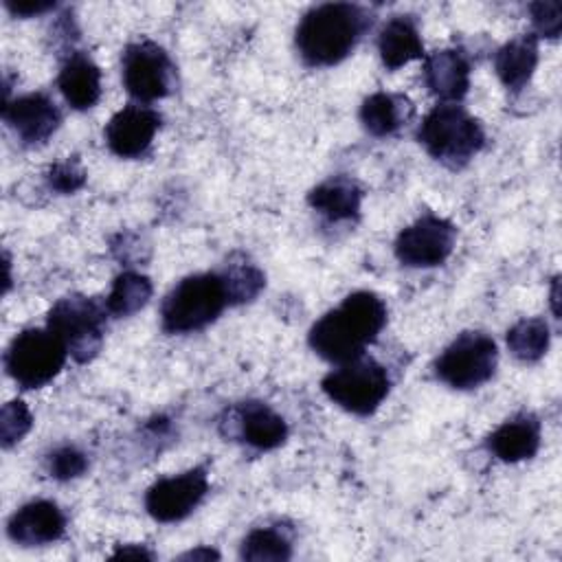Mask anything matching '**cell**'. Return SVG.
<instances>
[{
    "mask_svg": "<svg viewBox=\"0 0 562 562\" xmlns=\"http://www.w3.org/2000/svg\"><path fill=\"white\" fill-rule=\"evenodd\" d=\"M224 426H228L226 435L241 439L257 450H274L288 439L285 419L257 400H248L231 408L222 422V428Z\"/></svg>",
    "mask_w": 562,
    "mask_h": 562,
    "instance_id": "4fadbf2b",
    "label": "cell"
},
{
    "mask_svg": "<svg viewBox=\"0 0 562 562\" xmlns=\"http://www.w3.org/2000/svg\"><path fill=\"white\" fill-rule=\"evenodd\" d=\"M105 305L83 294L59 299L48 312V329L55 331L75 362H90L103 345Z\"/></svg>",
    "mask_w": 562,
    "mask_h": 562,
    "instance_id": "8992f818",
    "label": "cell"
},
{
    "mask_svg": "<svg viewBox=\"0 0 562 562\" xmlns=\"http://www.w3.org/2000/svg\"><path fill=\"white\" fill-rule=\"evenodd\" d=\"M2 119L24 145L46 143L61 123V112L44 92H29L4 101Z\"/></svg>",
    "mask_w": 562,
    "mask_h": 562,
    "instance_id": "7c38bea8",
    "label": "cell"
},
{
    "mask_svg": "<svg viewBox=\"0 0 562 562\" xmlns=\"http://www.w3.org/2000/svg\"><path fill=\"white\" fill-rule=\"evenodd\" d=\"M66 358L68 349L55 331L29 327L7 347L4 369L22 389H40L59 375Z\"/></svg>",
    "mask_w": 562,
    "mask_h": 562,
    "instance_id": "52a82bcc",
    "label": "cell"
},
{
    "mask_svg": "<svg viewBox=\"0 0 562 562\" xmlns=\"http://www.w3.org/2000/svg\"><path fill=\"white\" fill-rule=\"evenodd\" d=\"M492 454L505 463L531 459L540 448V422L533 415H516L503 422L487 439Z\"/></svg>",
    "mask_w": 562,
    "mask_h": 562,
    "instance_id": "ac0fdd59",
    "label": "cell"
},
{
    "mask_svg": "<svg viewBox=\"0 0 562 562\" xmlns=\"http://www.w3.org/2000/svg\"><path fill=\"white\" fill-rule=\"evenodd\" d=\"M59 92L75 110L92 108L101 97V70L83 53H70L57 77Z\"/></svg>",
    "mask_w": 562,
    "mask_h": 562,
    "instance_id": "ffe728a7",
    "label": "cell"
},
{
    "mask_svg": "<svg viewBox=\"0 0 562 562\" xmlns=\"http://www.w3.org/2000/svg\"><path fill=\"white\" fill-rule=\"evenodd\" d=\"M86 169L81 167V162L77 158H66V160H59L55 165L48 167L46 171V180H48V187L57 193H75L79 191L83 184H86Z\"/></svg>",
    "mask_w": 562,
    "mask_h": 562,
    "instance_id": "f1b7e54d",
    "label": "cell"
},
{
    "mask_svg": "<svg viewBox=\"0 0 562 562\" xmlns=\"http://www.w3.org/2000/svg\"><path fill=\"white\" fill-rule=\"evenodd\" d=\"M323 393L342 411L367 417L380 408L391 389L386 369L373 358H356L338 364L321 382Z\"/></svg>",
    "mask_w": 562,
    "mask_h": 562,
    "instance_id": "5b68a950",
    "label": "cell"
},
{
    "mask_svg": "<svg viewBox=\"0 0 562 562\" xmlns=\"http://www.w3.org/2000/svg\"><path fill=\"white\" fill-rule=\"evenodd\" d=\"M362 189L349 176H331L307 193V204L327 222H351L360 213Z\"/></svg>",
    "mask_w": 562,
    "mask_h": 562,
    "instance_id": "e0dca14e",
    "label": "cell"
},
{
    "mask_svg": "<svg viewBox=\"0 0 562 562\" xmlns=\"http://www.w3.org/2000/svg\"><path fill=\"white\" fill-rule=\"evenodd\" d=\"M551 342V331L544 318H520L507 331V347L520 362H538Z\"/></svg>",
    "mask_w": 562,
    "mask_h": 562,
    "instance_id": "cb8c5ba5",
    "label": "cell"
},
{
    "mask_svg": "<svg viewBox=\"0 0 562 562\" xmlns=\"http://www.w3.org/2000/svg\"><path fill=\"white\" fill-rule=\"evenodd\" d=\"M209 476L204 468L158 479L145 494V509L158 522H178L187 518L206 496Z\"/></svg>",
    "mask_w": 562,
    "mask_h": 562,
    "instance_id": "8fae6325",
    "label": "cell"
},
{
    "mask_svg": "<svg viewBox=\"0 0 562 562\" xmlns=\"http://www.w3.org/2000/svg\"><path fill=\"white\" fill-rule=\"evenodd\" d=\"M496 364V342L483 331H463L435 360V375L452 389L470 391L485 384Z\"/></svg>",
    "mask_w": 562,
    "mask_h": 562,
    "instance_id": "ba28073f",
    "label": "cell"
},
{
    "mask_svg": "<svg viewBox=\"0 0 562 562\" xmlns=\"http://www.w3.org/2000/svg\"><path fill=\"white\" fill-rule=\"evenodd\" d=\"M66 531V516L53 501H31L7 522V533L15 544L42 547L57 542Z\"/></svg>",
    "mask_w": 562,
    "mask_h": 562,
    "instance_id": "9a60e30c",
    "label": "cell"
},
{
    "mask_svg": "<svg viewBox=\"0 0 562 562\" xmlns=\"http://www.w3.org/2000/svg\"><path fill=\"white\" fill-rule=\"evenodd\" d=\"M551 303H553V314H555V318H558V277L553 279V285H551Z\"/></svg>",
    "mask_w": 562,
    "mask_h": 562,
    "instance_id": "836d02e7",
    "label": "cell"
},
{
    "mask_svg": "<svg viewBox=\"0 0 562 562\" xmlns=\"http://www.w3.org/2000/svg\"><path fill=\"white\" fill-rule=\"evenodd\" d=\"M538 66V37L533 33H520L505 42L494 55V70L501 83L520 92Z\"/></svg>",
    "mask_w": 562,
    "mask_h": 562,
    "instance_id": "d6986e66",
    "label": "cell"
},
{
    "mask_svg": "<svg viewBox=\"0 0 562 562\" xmlns=\"http://www.w3.org/2000/svg\"><path fill=\"white\" fill-rule=\"evenodd\" d=\"M424 83L443 103H457L470 88V61L459 48H441L424 59Z\"/></svg>",
    "mask_w": 562,
    "mask_h": 562,
    "instance_id": "2e32d148",
    "label": "cell"
},
{
    "mask_svg": "<svg viewBox=\"0 0 562 562\" xmlns=\"http://www.w3.org/2000/svg\"><path fill=\"white\" fill-rule=\"evenodd\" d=\"M415 114L413 101L397 92H373L360 105V123L371 136H391Z\"/></svg>",
    "mask_w": 562,
    "mask_h": 562,
    "instance_id": "7402d4cb",
    "label": "cell"
},
{
    "mask_svg": "<svg viewBox=\"0 0 562 562\" xmlns=\"http://www.w3.org/2000/svg\"><path fill=\"white\" fill-rule=\"evenodd\" d=\"M33 426V415L22 400H11L2 406L0 413V443L2 448H11L24 439V435Z\"/></svg>",
    "mask_w": 562,
    "mask_h": 562,
    "instance_id": "4316f807",
    "label": "cell"
},
{
    "mask_svg": "<svg viewBox=\"0 0 562 562\" xmlns=\"http://www.w3.org/2000/svg\"><path fill=\"white\" fill-rule=\"evenodd\" d=\"M112 558H143V560H154V553L149 549H145L143 544H123L116 547Z\"/></svg>",
    "mask_w": 562,
    "mask_h": 562,
    "instance_id": "1f68e13d",
    "label": "cell"
},
{
    "mask_svg": "<svg viewBox=\"0 0 562 562\" xmlns=\"http://www.w3.org/2000/svg\"><path fill=\"white\" fill-rule=\"evenodd\" d=\"M224 281V290L228 296V305H241L252 301L266 285V274L255 263H231L220 272Z\"/></svg>",
    "mask_w": 562,
    "mask_h": 562,
    "instance_id": "484cf974",
    "label": "cell"
},
{
    "mask_svg": "<svg viewBox=\"0 0 562 562\" xmlns=\"http://www.w3.org/2000/svg\"><path fill=\"white\" fill-rule=\"evenodd\" d=\"M228 305L220 272H198L176 283L162 301L160 323L169 334H189L211 325Z\"/></svg>",
    "mask_w": 562,
    "mask_h": 562,
    "instance_id": "277c9868",
    "label": "cell"
},
{
    "mask_svg": "<svg viewBox=\"0 0 562 562\" xmlns=\"http://www.w3.org/2000/svg\"><path fill=\"white\" fill-rule=\"evenodd\" d=\"M369 24L371 20L367 11L358 4H318L301 18L294 33V44L307 66H334L356 48Z\"/></svg>",
    "mask_w": 562,
    "mask_h": 562,
    "instance_id": "7a4b0ae2",
    "label": "cell"
},
{
    "mask_svg": "<svg viewBox=\"0 0 562 562\" xmlns=\"http://www.w3.org/2000/svg\"><path fill=\"white\" fill-rule=\"evenodd\" d=\"M417 140L439 162L459 169L485 145L481 123L457 103L435 105L419 123Z\"/></svg>",
    "mask_w": 562,
    "mask_h": 562,
    "instance_id": "3957f363",
    "label": "cell"
},
{
    "mask_svg": "<svg viewBox=\"0 0 562 562\" xmlns=\"http://www.w3.org/2000/svg\"><path fill=\"white\" fill-rule=\"evenodd\" d=\"M531 22L536 29V37L555 40L562 29V7L560 2H533L529 4Z\"/></svg>",
    "mask_w": 562,
    "mask_h": 562,
    "instance_id": "f546056e",
    "label": "cell"
},
{
    "mask_svg": "<svg viewBox=\"0 0 562 562\" xmlns=\"http://www.w3.org/2000/svg\"><path fill=\"white\" fill-rule=\"evenodd\" d=\"M378 53L389 70L424 57V42L417 22L411 15H393L378 33Z\"/></svg>",
    "mask_w": 562,
    "mask_h": 562,
    "instance_id": "44dd1931",
    "label": "cell"
},
{
    "mask_svg": "<svg viewBox=\"0 0 562 562\" xmlns=\"http://www.w3.org/2000/svg\"><path fill=\"white\" fill-rule=\"evenodd\" d=\"M46 468H48V474L53 479L70 481V479H77L86 472L88 457L75 446H61V448H57L48 454Z\"/></svg>",
    "mask_w": 562,
    "mask_h": 562,
    "instance_id": "83f0119b",
    "label": "cell"
},
{
    "mask_svg": "<svg viewBox=\"0 0 562 562\" xmlns=\"http://www.w3.org/2000/svg\"><path fill=\"white\" fill-rule=\"evenodd\" d=\"M149 296H151V281L140 272L127 270L114 279L103 305L110 316L123 318L145 307Z\"/></svg>",
    "mask_w": 562,
    "mask_h": 562,
    "instance_id": "603a6c76",
    "label": "cell"
},
{
    "mask_svg": "<svg viewBox=\"0 0 562 562\" xmlns=\"http://www.w3.org/2000/svg\"><path fill=\"white\" fill-rule=\"evenodd\" d=\"M160 127V114L147 105L130 103L121 108L105 125L103 136L112 154L136 158L147 151Z\"/></svg>",
    "mask_w": 562,
    "mask_h": 562,
    "instance_id": "5bb4252c",
    "label": "cell"
},
{
    "mask_svg": "<svg viewBox=\"0 0 562 562\" xmlns=\"http://www.w3.org/2000/svg\"><path fill=\"white\" fill-rule=\"evenodd\" d=\"M180 558H182V560H217L220 553L213 551L211 547H198V549H191V551L182 553Z\"/></svg>",
    "mask_w": 562,
    "mask_h": 562,
    "instance_id": "d6a6232c",
    "label": "cell"
},
{
    "mask_svg": "<svg viewBox=\"0 0 562 562\" xmlns=\"http://www.w3.org/2000/svg\"><path fill=\"white\" fill-rule=\"evenodd\" d=\"M292 555V542L290 538L274 527H259L252 529L239 549L241 560L252 562H283Z\"/></svg>",
    "mask_w": 562,
    "mask_h": 562,
    "instance_id": "d4e9b609",
    "label": "cell"
},
{
    "mask_svg": "<svg viewBox=\"0 0 562 562\" xmlns=\"http://www.w3.org/2000/svg\"><path fill=\"white\" fill-rule=\"evenodd\" d=\"M125 90L136 101H156L176 88V66L167 50L151 40L132 42L121 55Z\"/></svg>",
    "mask_w": 562,
    "mask_h": 562,
    "instance_id": "9c48e42d",
    "label": "cell"
},
{
    "mask_svg": "<svg viewBox=\"0 0 562 562\" xmlns=\"http://www.w3.org/2000/svg\"><path fill=\"white\" fill-rule=\"evenodd\" d=\"M454 241V224L435 213H426L400 231L393 248L400 263L408 268H432L450 257Z\"/></svg>",
    "mask_w": 562,
    "mask_h": 562,
    "instance_id": "30bf717a",
    "label": "cell"
},
{
    "mask_svg": "<svg viewBox=\"0 0 562 562\" xmlns=\"http://www.w3.org/2000/svg\"><path fill=\"white\" fill-rule=\"evenodd\" d=\"M4 7L9 9V13L13 15H22V18H33L40 13H46L50 9H55V2H46V0H4Z\"/></svg>",
    "mask_w": 562,
    "mask_h": 562,
    "instance_id": "4dcf8cb0",
    "label": "cell"
},
{
    "mask_svg": "<svg viewBox=\"0 0 562 562\" xmlns=\"http://www.w3.org/2000/svg\"><path fill=\"white\" fill-rule=\"evenodd\" d=\"M384 325V301L375 292L358 290L312 325L307 342L323 360L342 364L364 356V349L378 338Z\"/></svg>",
    "mask_w": 562,
    "mask_h": 562,
    "instance_id": "6da1fadb",
    "label": "cell"
}]
</instances>
